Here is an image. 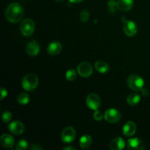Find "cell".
Wrapping results in <instances>:
<instances>
[{
    "mask_svg": "<svg viewBox=\"0 0 150 150\" xmlns=\"http://www.w3.org/2000/svg\"><path fill=\"white\" fill-rule=\"evenodd\" d=\"M24 10L18 3H12L5 10V17L10 23H16L21 21L23 18Z\"/></svg>",
    "mask_w": 150,
    "mask_h": 150,
    "instance_id": "cell-1",
    "label": "cell"
},
{
    "mask_svg": "<svg viewBox=\"0 0 150 150\" xmlns=\"http://www.w3.org/2000/svg\"><path fill=\"white\" fill-rule=\"evenodd\" d=\"M38 83L39 81L36 75L34 73H28L22 79L21 86L24 90L32 92L38 87Z\"/></svg>",
    "mask_w": 150,
    "mask_h": 150,
    "instance_id": "cell-2",
    "label": "cell"
},
{
    "mask_svg": "<svg viewBox=\"0 0 150 150\" xmlns=\"http://www.w3.org/2000/svg\"><path fill=\"white\" fill-rule=\"evenodd\" d=\"M127 84L132 90L139 92V91H142V89L144 88V81L139 75L133 74L127 78Z\"/></svg>",
    "mask_w": 150,
    "mask_h": 150,
    "instance_id": "cell-3",
    "label": "cell"
},
{
    "mask_svg": "<svg viewBox=\"0 0 150 150\" xmlns=\"http://www.w3.org/2000/svg\"><path fill=\"white\" fill-rule=\"evenodd\" d=\"M35 29V23L30 18H25L20 24V30L22 35L25 37H29L33 34Z\"/></svg>",
    "mask_w": 150,
    "mask_h": 150,
    "instance_id": "cell-4",
    "label": "cell"
},
{
    "mask_svg": "<svg viewBox=\"0 0 150 150\" xmlns=\"http://www.w3.org/2000/svg\"><path fill=\"white\" fill-rule=\"evenodd\" d=\"M104 119L109 123H117L121 120V114L116 108H108L104 114Z\"/></svg>",
    "mask_w": 150,
    "mask_h": 150,
    "instance_id": "cell-5",
    "label": "cell"
},
{
    "mask_svg": "<svg viewBox=\"0 0 150 150\" xmlns=\"http://www.w3.org/2000/svg\"><path fill=\"white\" fill-rule=\"evenodd\" d=\"M124 19V25H123V31L126 35L129 37H133L136 35L138 32V27L136 23L133 21L125 20Z\"/></svg>",
    "mask_w": 150,
    "mask_h": 150,
    "instance_id": "cell-6",
    "label": "cell"
},
{
    "mask_svg": "<svg viewBox=\"0 0 150 150\" xmlns=\"http://www.w3.org/2000/svg\"><path fill=\"white\" fill-rule=\"evenodd\" d=\"M76 133L73 127H67L63 129L61 134V139L64 143H71L76 139Z\"/></svg>",
    "mask_w": 150,
    "mask_h": 150,
    "instance_id": "cell-7",
    "label": "cell"
},
{
    "mask_svg": "<svg viewBox=\"0 0 150 150\" xmlns=\"http://www.w3.org/2000/svg\"><path fill=\"white\" fill-rule=\"evenodd\" d=\"M77 72L79 76L83 78L89 77L92 74L93 67L89 62H83L80 63L77 67Z\"/></svg>",
    "mask_w": 150,
    "mask_h": 150,
    "instance_id": "cell-8",
    "label": "cell"
},
{
    "mask_svg": "<svg viewBox=\"0 0 150 150\" xmlns=\"http://www.w3.org/2000/svg\"><path fill=\"white\" fill-rule=\"evenodd\" d=\"M100 98L98 95L95 93H91L87 96L86 100V105L89 107L90 109L98 110V108L100 105Z\"/></svg>",
    "mask_w": 150,
    "mask_h": 150,
    "instance_id": "cell-9",
    "label": "cell"
},
{
    "mask_svg": "<svg viewBox=\"0 0 150 150\" xmlns=\"http://www.w3.org/2000/svg\"><path fill=\"white\" fill-rule=\"evenodd\" d=\"M127 148L130 150H143L145 148V144L139 138H133L127 141Z\"/></svg>",
    "mask_w": 150,
    "mask_h": 150,
    "instance_id": "cell-10",
    "label": "cell"
},
{
    "mask_svg": "<svg viewBox=\"0 0 150 150\" xmlns=\"http://www.w3.org/2000/svg\"><path fill=\"white\" fill-rule=\"evenodd\" d=\"M9 130L15 135H21L24 132V125L20 121H13L9 125Z\"/></svg>",
    "mask_w": 150,
    "mask_h": 150,
    "instance_id": "cell-11",
    "label": "cell"
},
{
    "mask_svg": "<svg viewBox=\"0 0 150 150\" xmlns=\"http://www.w3.org/2000/svg\"><path fill=\"white\" fill-rule=\"evenodd\" d=\"M40 48L39 44L35 40L29 42L26 46V53L30 57H35L38 55L40 52Z\"/></svg>",
    "mask_w": 150,
    "mask_h": 150,
    "instance_id": "cell-12",
    "label": "cell"
},
{
    "mask_svg": "<svg viewBox=\"0 0 150 150\" xmlns=\"http://www.w3.org/2000/svg\"><path fill=\"white\" fill-rule=\"evenodd\" d=\"M136 129H137L136 125L133 122L129 121L126 122L125 125L123 126V134L127 137H130V136H133L136 133Z\"/></svg>",
    "mask_w": 150,
    "mask_h": 150,
    "instance_id": "cell-13",
    "label": "cell"
},
{
    "mask_svg": "<svg viewBox=\"0 0 150 150\" xmlns=\"http://www.w3.org/2000/svg\"><path fill=\"white\" fill-rule=\"evenodd\" d=\"M125 147V142L121 137L113 139L109 143V149L111 150H122Z\"/></svg>",
    "mask_w": 150,
    "mask_h": 150,
    "instance_id": "cell-14",
    "label": "cell"
},
{
    "mask_svg": "<svg viewBox=\"0 0 150 150\" xmlns=\"http://www.w3.org/2000/svg\"><path fill=\"white\" fill-rule=\"evenodd\" d=\"M62 48V47L61 43L57 41H54L48 45V48H47V51L51 56H57L60 54Z\"/></svg>",
    "mask_w": 150,
    "mask_h": 150,
    "instance_id": "cell-15",
    "label": "cell"
},
{
    "mask_svg": "<svg viewBox=\"0 0 150 150\" xmlns=\"http://www.w3.org/2000/svg\"><path fill=\"white\" fill-rule=\"evenodd\" d=\"M133 7V0H118L117 8L119 10L127 12L131 10Z\"/></svg>",
    "mask_w": 150,
    "mask_h": 150,
    "instance_id": "cell-16",
    "label": "cell"
},
{
    "mask_svg": "<svg viewBox=\"0 0 150 150\" xmlns=\"http://www.w3.org/2000/svg\"><path fill=\"white\" fill-rule=\"evenodd\" d=\"M1 144L5 148H12L15 144V140L12 136L9 134H3L0 139Z\"/></svg>",
    "mask_w": 150,
    "mask_h": 150,
    "instance_id": "cell-17",
    "label": "cell"
},
{
    "mask_svg": "<svg viewBox=\"0 0 150 150\" xmlns=\"http://www.w3.org/2000/svg\"><path fill=\"white\" fill-rule=\"evenodd\" d=\"M95 68L100 73H105L109 70V65L108 63L103 60H98L95 62Z\"/></svg>",
    "mask_w": 150,
    "mask_h": 150,
    "instance_id": "cell-18",
    "label": "cell"
},
{
    "mask_svg": "<svg viewBox=\"0 0 150 150\" xmlns=\"http://www.w3.org/2000/svg\"><path fill=\"white\" fill-rule=\"evenodd\" d=\"M92 144V139L89 135H84L81 136L79 140V145L83 149H86L91 146Z\"/></svg>",
    "mask_w": 150,
    "mask_h": 150,
    "instance_id": "cell-19",
    "label": "cell"
},
{
    "mask_svg": "<svg viewBox=\"0 0 150 150\" xmlns=\"http://www.w3.org/2000/svg\"><path fill=\"white\" fill-rule=\"evenodd\" d=\"M141 101V97L137 93H132L127 98V103L130 105H136Z\"/></svg>",
    "mask_w": 150,
    "mask_h": 150,
    "instance_id": "cell-20",
    "label": "cell"
},
{
    "mask_svg": "<svg viewBox=\"0 0 150 150\" xmlns=\"http://www.w3.org/2000/svg\"><path fill=\"white\" fill-rule=\"evenodd\" d=\"M30 100V97L26 92H21L17 98V101L21 105H26Z\"/></svg>",
    "mask_w": 150,
    "mask_h": 150,
    "instance_id": "cell-21",
    "label": "cell"
},
{
    "mask_svg": "<svg viewBox=\"0 0 150 150\" xmlns=\"http://www.w3.org/2000/svg\"><path fill=\"white\" fill-rule=\"evenodd\" d=\"M108 8L110 13H115L117 10H118L117 1L115 0H109L108 2Z\"/></svg>",
    "mask_w": 150,
    "mask_h": 150,
    "instance_id": "cell-22",
    "label": "cell"
},
{
    "mask_svg": "<svg viewBox=\"0 0 150 150\" xmlns=\"http://www.w3.org/2000/svg\"><path fill=\"white\" fill-rule=\"evenodd\" d=\"M28 148V143L24 139L18 141L16 144V149L17 150H26Z\"/></svg>",
    "mask_w": 150,
    "mask_h": 150,
    "instance_id": "cell-23",
    "label": "cell"
},
{
    "mask_svg": "<svg viewBox=\"0 0 150 150\" xmlns=\"http://www.w3.org/2000/svg\"><path fill=\"white\" fill-rule=\"evenodd\" d=\"M66 79L70 81H73L76 79V70L72 69V70H69L66 73Z\"/></svg>",
    "mask_w": 150,
    "mask_h": 150,
    "instance_id": "cell-24",
    "label": "cell"
},
{
    "mask_svg": "<svg viewBox=\"0 0 150 150\" xmlns=\"http://www.w3.org/2000/svg\"><path fill=\"white\" fill-rule=\"evenodd\" d=\"M89 18V13L87 10H83L80 13V20L82 22H87Z\"/></svg>",
    "mask_w": 150,
    "mask_h": 150,
    "instance_id": "cell-25",
    "label": "cell"
},
{
    "mask_svg": "<svg viewBox=\"0 0 150 150\" xmlns=\"http://www.w3.org/2000/svg\"><path fill=\"white\" fill-rule=\"evenodd\" d=\"M12 114L10 111H4L2 114V121L4 123H7L11 120Z\"/></svg>",
    "mask_w": 150,
    "mask_h": 150,
    "instance_id": "cell-26",
    "label": "cell"
},
{
    "mask_svg": "<svg viewBox=\"0 0 150 150\" xmlns=\"http://www.w3.org/2000/svg\"><path fill=\"white\" fill-rule=\"evenodd\" d=\"M93 117L96 121L99 122L103 120V118L104 117V115H103L102 113H101L100 111H98V110H95V112H94L93 114Z\"/></svg>",
    "mask_w": 150,
    "mask_h": 150,
    "instance_id": "cell-27",
    "label": "cell"
},
{
    "mask_svg": "<svg viewBox=\"0 0 150 150\" xmlns=\"http://www.w3.org/2000/svg\"><path fill=\"white\" fill-rule=\"evenodd\" d=\"M7 96V89H4V87H1V100H2L3 99Z\"/></svg>",
    "mask_w": 150,
    "mask_h": 150,
    "instance_id": "cell-28",
    "label": "cell"
},
{
    "mask_svg": "<svg viewBox=\"0 0 150 150\" xmlns=\"http://www.w3.org/2000/svg\"><path fill=\"white\" fill-rule=\"evenodd\" d=\"M30 149L32 150H40L42 149V147L41 146H40L39 144H32Z\"/></svg>",
    "mask_w": 150,
    "mask_h": 150,
    "instance_id": "cell-29",
    "label": "cell"
},
{
    "mask_svg": "<svg viewBox=\"0 0 150 150\" xmlns=\"http://www.w3.org/2000/svg\"><path fill=\"white\" fill-rule=\"evenodd\" d=\"M141 92H142V95H143L144 96V97H147L148 95H149V91H148L147 89H144V88H143V89H142V91H141Z\"/></svg>",
    "mask_w": 150,
    "mask_h": 150,
    "instance_id": "cell-30",
    "label": "cell"
},
{
    "mask_svg": "<svg viewBox=\"0 0 150 150\" xmlns=\"http://www.w3.org/2000/svg\"><path fill=\"white\" fill-rule=\"evenodd\" d=\"M63 150H76V148L69 146H66V147L63 148Z\"/></svg>",
    "mask_w": 150,
    "mask_h": 150,
    "instance_id": "cell-31",
    "label": "cell"
},
{
    "mask_svg": "<svg viewBox=\"0 0 150 150\" xmlns=\"http://www.w3.org/2000/svg\"><path fill=\"white\" fill-rule=\"evenodd\" d=\"M83 0H69L70 3H79L81 1H82Z\"/></svg>",
    "mask_w": 150,
    "mask_h": 150,
    "instance_id": "cell-32",
    "label": "cell"
},
{
    "mask_svg": "<svg viewBox=\"0 0 150 150\" xmlns=\"http://www.w3.org/2000/svg\"><path fill=\"white\" fill-rule=\"evenodd\" d=\"M55 1H59V2H63V1H65V0H55Z\"/></svg>",
    "mask_w": 150,
    "mask_h": 150,
    "instance_id": "cell-33",
    "label": "cell"
}]
</instances>
